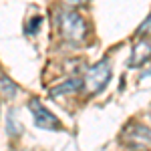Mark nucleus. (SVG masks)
Here are the masks:
<instances>
[{"label": "nucleus", "instance_id": "1", "mask_svg": "<svg viewBox=\"0 0 151 151\" xmlns=\"http://www.w3.org/2000/svg\"><path fill=\"white\" fill-rule=\"evenodd\" d=\"M58 30L63 38L70 45H81L87 36V22L75 10H63L58 14Z\"/></svg>", "mask_w": 151, "mask_h": 151}, {"label": "nucleus", "instance_id": "2", "mask_svg": "<svg viewBox=\"0 0 151 151\" xmlns=\"http://www.w3.org/2000/svg\"><path fill=\"white\" fill-rule=\"evenodd\" d=\"M81 81H83L81 89H85L89 95L101 93L107 87V83L111 81V63L107 58L99 60L97 65H93V67H89V69L85 70V77H83Z\"/></svg>", "mask_w": 151, "mask_h": 151}, {"label": "nucleus", "instance_id": "3", "mask_svg": "<svg viewBox=\"0 0 151 151\" xmlns=\"http://www.w3.org/2000/svg\"><path fill=\"white\" fill-rule=\"evenodd\" d=\"M121 139L133 151H147L151 149V129L141 125V123H129L123 129Z\"/></svg>", "mask_w": 151, "mask_h": 151}, {"label": "nucleus", "instance_id": "4", "mask_svg": "<svg viewBox=\"0 0 151 151\" xmlns=\"http://www.w3.org/2000/svg\"><path fill=\"white\" fill-rule=\"evenodd\" d=\"M28 109H30V113H32V117H35L36 127L48 129V131H58V129H60L58 119L48 111L47 107H42V103H40L38 99H30V101H28Z\"/></svg>", "mask_w": 151, "mask_h": 151}, {"label": "nucleus", "instance_id": "5", "mask_svg": "<svg viewBox=\"0 0 151 151\" xmlns=\"http://www.w3.org/2000/svg\"><path fill=\"white\" fill-rule=\"evenodd\" d=\"M149 58H151V36H143L141 40L135 42V47L131 50V58L127 60V65L133 67V69H137L141 65H145Z\"/></svg>", "mask_w": 151, "mask_h": 151}, {"label": "nucleus", "instance_id": "6", "mask_svg": "<svg viewBox=\"0 0 151 151\" xmlns=\"http://www.w3.org/2000/svg\"><path fill=\"white\" fill-rule=\"evenodd\" d=\"M81 87H83V81L77 79V77H73V79H69V81H65V83H60V85H57V87H52V89H50V97H52V99H58L60 95L75 93V91H79Z\"/></svg>", "mask_w": 151, "mask_h": 151}, {"label": "nucleus", "instance_id": "7", "mask_svg": "<svg viewBox=\"0 0 151 151\" xmlns=\"http://www.w3.org/2000/svg\"><path fill=\"white\" fill-rule=\"evenodd\" d=\"M16 117H18V111L16 109H10L8 111V117H6V131H8L10 137H18L22 133V123Z\"/></svg>", "mask_w": 151, "mask_h": 151}, {"label": "nucleus", "instance_id": "8", "mask_svg": "<svg viewBox=\"0 0 151 151\" xmlns=\"http://www.w3.org/2000/svg\"><path fill=\"white\" fill-rule=\"evenodd\" d=\"M0 89H2V95H4L6 99H12V97L16 95V91H18L16 83H12L10 77H6V75L0 77Z\"/></svg>", "mask_w": 151, "mask_h": 151}, {"label": "nucleus", "instance_id": "9", "mask_svg": "<svg viewBox=\"0 0 151 151\" xmlns=\"http://www.w3.org/2000/svg\"><path fill=\"white\" fill-rule=\"evenodd\" d=\"M137 36H151V14L141 22V26L137 28V32H135Z\"/></svg>", "mask_w": 151, "mask_h": 151}, {"label": "nucleus", "instance_id": "10", "mask_svg": "<svg viewBox=\"0 0 151 151\" xmlns=\"http://www.w3.org/2000/svg\"><path fill=\"white\" fill-rule=\"evenodd\" d=\"M65 2H69V4H83V2H87V0H65Z\"/></svg>", "mask_w": 151, "mask_h": 151}]
</instances>
